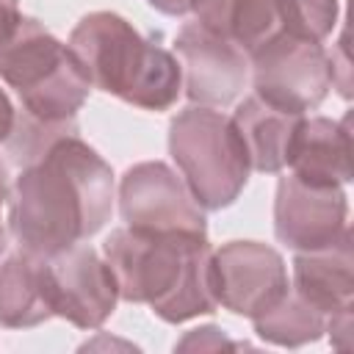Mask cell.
<instances>
[{
	"label": "cell",
	"mask_w": 354,
	"mask_h": 354,
	"mask_svg": "<svg viewBox=\"0 0 354 354\" xmlns=\"http://www.w3.org/2000/svg\"><path fill=\"white\" fill-rule=\"evenodd\" d=\"M111 210V166L69 133L22 166L8 194V230L22 252L50 257L97 235Z\"/></svg>",
	"instance_id": "obj_1"
},
{
	"label": "cell",
	"mask_w": 354,
	"mask_h": 354,
	"mask_svg": "<svg viewBox=\"0 0 354 354\" xmlns=\"http://www.w3.org/2000/svg\"><path fill=\"white\" fill-rule=\"evenodd\" d=\"M119 299L149 304L166 324H183L218 307L213 246L199 232H147L122 227L102 243Z\"/></svg>",
	"instance_id": "obj_2"
},
{
	"label": "cell",
	"mask_w": 354,
	"mask_h": 354,
	"mask_svg": "<svg viewBox=\"0 0 354 354\" xmlns=\"http://www.w3.org/2000/svg\"><path fill=\"white\" fill-rule=\"evenodd\" d=\"M66 47L91 88L144 111H169L180 97L183 69L177 58L113 11L86 14Z\"/></svg>",
	"instance_id": "obj_3"
},
{
	"label": "cell",
	"mask_w": 354,
	"mask_h": 354,
	"mask_svg": "<svg viewBox=\"0 0 354 354\" xmlns=\"http://www.w3.org/2000/svg\"><path fill=\"white\" fill-rule=\"evenodd\" d=\"M0 77L19 94L25 113L44 124L75 122L91 88L69 47L33 17H22L0 44Z\"/></svg>",
	"instance_id": "obj_4"
},
{
	"label": "cell",
	"mask_w": 354,
	"mask_h": 354,
	"mask_svg": "<svg viewBox=\"0 0 354 354\" xmlns=\"http://www.w3.org/2000/svg\"><path fill=\"white\" fill-rule=\"evenodd\" d=\"M169 152L202 210L232 205L252 171L232 122L205 105H191L171 119Z\"/></svg>",
	"instance_id": "obj_5"
},
{
	"label": "cell",
	"mask_w": 354,
	"mask_h": 354,
	"mask_svg": "<svg viewBox=\"0 0 354 354\" xmlns=\"http://www.w3.org/2000/svg\"><path fill=\"white\" fill-rule=\"evenodd\" d=\"M249 69L254 94L288 113L315 111L335 83L332 58L324 44L296 39L285 30H277L249 53Z\"/></svg>",
	"instance_id": "obj_6"
},
{
	"label": "cell",
	"mask_w": 354,
	"mask_h": 354,
	"mask_svg": "<svg viewBox=\"0 0 354 354\" xmlns=\"http://www.w3.org/2000/svg\"><path fill=\"white\" fill-rule=\"evenodd\" d=\"M44 290L53 315L66 318L77 329L102 326L119 299L108 263L86 243L44 257Z\"/></svg>",
	"instance_id": "obj_7"
},
{
	"label": "cell",
	"mask_w": 354,
	"mask_h": 354,
	"mask_svg": "<svg viewBox=\"0 0 354 354\" xmlns=\"http://www.w3.org/2000/svg\"><path fill=\"white\" fill-rule=\"evenodd\" d=\"M119 210L127 227L147 232H199L207 235L205 210L188 185L160 160L136 163L119 180Z\"/></svg>",
	"instance_id": "obj_8"
},
{
	"label": "cell",
	"mask_w": 354,
	"mask_h": 354,
	"mask_svg": "<svg viewBox=\"0 0 354 354\" xmlns=\"http://www.w3.org/2000/svg\"><path fill=\"white\" fill-rule=\"evenodd\" d=\"M288 282L285 260L277 249L257 241H230L213 252V293L216 301L235 313L254 318L277 304Z\"/></svg>",
	"instance_id": "obj_9"
},
{
	"label": "cell",
	"mask_w": 354,
	"mask_h": 354,
	"mask_svg": "<svg viewBox=\"0 0 354 354\" xmlns=\"http://www.w3.org/2000/svg\"><path fill=\"white\" fill-rule=\"evenodd\" d=\"M348 202L343 185H310L288 174L277 185L274 232L296 252H318L348 235Z\"/></svg>",
	"instance_id": "obj_10"
},
{
	"label": "cell",
	"mask_w": 354,
	"mask_h": 354,
	"mask_svg": "<svg viewBox=\"0 0 354 354\" xmlns=\"http://www.w3.org/2000/svg\"><path fill=\"white\" fill-rule=\"evenodd\" d=\"M183 58V88L194 105L224 108L238 100L249 80V55L199 22L183 25L174 39Z\"/></svg>",
	"instance_id": "obj_11"
},
{
	"label": "cell",
	"mask_w": 354,
	"mask_h": 354,
	"mask_svg": "<svg viewBox=\"0 0 354 354\" xmlns=\"http://www.w3.org/2000/svg\"><path fill=\"white\" fill-rule=\"evenodd\" d=\"M290 174L310 185L351 183V133L348 116L343 122L326 116H301L288 147Z\"/></svg>",
	"instance_id": "obj_12"
},
{
	"label": "cell",
	"mask_w": 354,
	"mask_h": 354,
	"mask_svg": "<svg viewBox=\"0 0 354 354\" xmlns=\"http://www.w3.org/2000/svg\"><path fill=\"white\" fill-rule=\"evenodd\" d=\"M290 288L326 318L351 310L354 299V257H351V232L329 249L299 252L293 260Z\"/></svg>",
	"instance_id": "obj_13"
},
{
	"label": "cell",
	"mask_w": 354,
	"mask_h": 354,
	"mask_svg": "<svg viewBox=\"0 0 354 354\" xmlns=\"http://www.w3.org/2000/svg\"><path fill=\"white\" fill-rule=\"evenodd\" d=\"M301 116L304 113L279 111L268 105L266 100H260L257 94L246 97L235 108L230 122L246 149L249 169L266 171V174L282 171L288 166V147H290L293 130L301 122Z\"/></svg>",
	"instance_id": "obj_14"
},
{
	"label": "cell",
	"mask_w": 354,
	"mask_h": 354,
	"mask_svg": "<svg viewBox=\"0 0 354 354\" xmlns=\"http://www.w3.org/2000/svg\"><path fill=\"white\" fill-rule=\"evenodd\" d=\"M53 318L44 290V257L17 252L0 266V326L28 329Z\"/></svg>",
	"instance_id": "obj_15"
},
{
	"label": "cell",
	"mask_w": 354,
	"mask_h": 354,
	"mask_svg": "<svg viewBox=\"0 0 354 354\" xmlns=\"http://www.w3.org/2000/svg\"><path fill=\"white\" fill-rule=\"evenodd\" d=\"M196 22L246 55L279 30L277 0H199Z\"/></svg>",
	"instance_id": "obj_16"
},
{
	"label": "cell",
	"mask_w": 354,
	"mask_h": 354,
	"mask_svg": "<svg viewBox=\"0 0 354 354\" xmlns=\"http://www.w3.org/2000/svg\"><path fill=\"white\" fill-rule=\"evenodd\" d=\"M326 315L321 310H315L313 304H307L293 288L285 290V296L271 304L266 313L254 315V332L274 343V346H285V348H299L307 343H315L324 332H326Z\"/></svg>",
	"instance_id": "obj_17"
},
{
	"label": "cell",
	"mask_w": 354,
	"mask_h": 354,
	"mask_svg": "<svg viewBox=\"0 0 354 354\" xmlns=\"http://www.w3.org/2000/svg\"><path fill=\"white\" fill-rule=\"evenodd\" d=\"M337 0H277L279 14V30L304 39V41H324L332 36L337 25Z\"/></svg>",
	"instance_id": "obj_18"
},
{
	"label": "cell",
	"mask_w": 354,
	"mask_h": 354,
	"mask_svg": "<svg viewBox=\"0 0 354 354\" xmlns=\"http://www.w3.org/2000/svg\"><path fill=\"white\" fill-rule=\"evenodd\" d=\"M19 0H0V44L11 39V33L19 28Z\"/></svg>",
	"instance_id": "obj_19"
},
{
	"label": "cell",
	"mask_w": 354,
	"mask_h": 354,
	"mask_svg": "<svg viewBox=\"0 0 354 354\" xmlns=\"http://www.w3.org/2000/svg\"><path fill=\"white\" fill-rule=\"evenodd\" d=\"M155 11H160V14H169V17H185V14H191L194 8H196V3L199 0H147Z\"/></svg>",
	"instance_id": "obj_20"
},
{
	"label": "cell",
	"mask_w": 354,
	"mask_h": 354,
	"mask_svg": "<svg viewBox=\"0 0 354 354\" xmlns=\"http://www.w3.org/2000/svg\"><path fill=\"white\" fill-rule=\"evenodd\" d=\"M14 119H17V113H14V105H11V100H8V94L0 88V144L11 136V127H14Z\"/></svg>",
	"instance_id": "obj_21"
},
{
	"label": "cell",
	"mask_w": 354,
	"mask_h": 354,
	"mask_svg": "<svg viewBox=\"0 0 354 354\" xmlns=\"http://www.w3.org/2000/svg\"><path fill=\"white\" fill-rule=\"evenodd\" d=\"M8 194H11V188H8V171H6V166H3V160H0V213H3V205L8 202ZM6 227H3V218H0V254L6 252Z\"/></svg>",
	"instance_id": "obj_22"
}]
</instances>
